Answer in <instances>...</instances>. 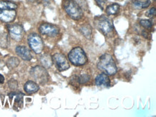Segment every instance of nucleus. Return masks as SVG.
Masks as SVG:
<instances>
[{
	"label": "nucleus",
	"instance_id": "aec40b11",
	"mask_svg": "<svg viewBox=\"0 0 156 117\" xmlns=\"http://www.w3.org/2000/svg\"><path fill=\"white\" fill-rule=\"evenodd\" d=\"M9 45V35L7 33H1L0 34V47L2 48H7Z\"/></svg>",
	"mask_w": 156,
	"mask_h": 117
},
{
	"label": "nucleus",
	"instance_id": "f03ea898",
	"mask_svg": "<svg viewBox=\"0 0 156 117\" xmlns=\"http://www.w3.org/2000/svg\"><path fill=\"white\" fill-rule=\"evenodd\" d=\"M63 6L67 15L74 20H79L83 16V9L74 0H64Z\"/></svg>",
	"mask_w": 156,
	"mask_h": 117
},
{
	"label": "nucleus",
	"instance_id": "39448f33",
	"mask_svg": "<svg viewBox=\"0 0 156 117\" xmlns=\"http://www.w3.org/2000/svg\"><path fill=\"white\" fill-rule=\"evenodd\" d=\"M28 45L32 50L36 54H40L43 52L44 43L42 37L37 33H31L27 37Z\"/></svg>",
	"mask_w": 156,
	"mask_h": 117
},
{
	"label": "nucleus",
	"instance_id": "0eeeda50",
	"mask_svg": "<svg viewBox=\"0 0 156 117\" xmlns=\"http://www.w3.org/2000/svg\"><path fill=\"white\" fill-rule=\"evenodd\" d=\"M40 33L46 36L55 37L59 35V28L53 24L45 22L41 24L39 27Z\"/></svg>",
	"mask_w": 156,
	"mask_h": 117
},
{
	"label": "nucleus",
	"instance_id": "2eb2a0df",
	"mask_svg": "<svg viewBox=\"0 0 156 117\" xmlns=\"http://www.w3.org/2000/svg\"><path fill=\"white\" fill-rule=\"evenodd\" d=\"M17 8V4L8 0H0V9H15Z\"/></svg>",
	"mask_w": 156,
	"mask_h": 117
},
{
	"label": "nucleus",
	"instance_id": "dca6fc26",
	"mask_svg": "<svg viewBox=\"0 0 156 117\" xmlns=\"http://www.w3.org/2000/svg\"><path fill=\"white\" fill-rule=\"evenodd\" d=\"M133 5L137 9H145L151 5L150 0H133Z\"/></svg>",
	"mask_w": 156,
	"mask_h": 117
},
{
	"label": "nucleus",
	"instance_id": "7ed1b4c3",
	"mask_svg": "<svg viewBox=\"0 0 156 117\" xmlns=\"http://www.w3.org/2000/svg\"><path fill=\"white\" fill-rule=\"evenodd\" d=\"M69 60L76 66H81L87 64L88 58L83 49L80 47H74L70 51L68 55Z\"/></svg>",
	"mask_w": 156,
	"mask_h": 117
},
{
	"label": "nucleus",
	"instance_id": "a878e982",
	"mask_svg": "<svg viewBox=\"0 0 156 117\" xmlns=\"http://www.w3.org/2000/svg\"><path fill=\"white\" fill-rule=\"evenodd\" d=\"M95 2H97V5L101 8V10H104V8L107 3V0H95Z\"/></svg>",
	"mask_w": 156,
	"mask_h": 117
},
{
	"label": "nucleus",
	"instance_id": "ddd939ff",
	"mask_svg": "<svg viewBox=\"0 0 156 117\" xmlns=\"http://www.w3.org/2000/svg\"><path fill=\"white\" fill-rule=\"evenodd\" d=\"M96 85L99 87H109L110 86V80L108 75L105 73H101L98 75L95 79Z\"/></svg>",
	"mask_w": 156,
	"mask_h": 117
},
{
	"label": "nucleus",
	"instance_id": "f257e3e1",
	"mask_svg": "<svg viewBox=\"0 0 156 117\" xmlns=\"http://www.w3.org/2000/svg\"><path fill=\"white\" fill-rule=\"evenodd\" d=\"M97 68L108 76H113L117 72V67L112 56L109 54H104L100 57Z\"/></svg>",
	"mask_w": 156,
	"mask_h": 117
},
{
	"label": "nucleus",
	"instance_id": "6e6552de",
	"mask_svg": "<svg viewBox=\"0 0 156 117\" xmlns=\"http://www.w3.org/2000/svg\"><path fill=\"white\" fill-rule=\"evenodd\" d=\"M52 60H53V63H55L57 68L60 71H65L70 68L69 60H68L66 57L62 53H58L54 54L52 56Z\"/></svg>",
	"mask_w": 156,
	"mask_h": 117
},
{
	"label": "nucleus",
	"instance_id": "9d476101",
	"mask_svg": "<svg viewBox=\"0 0 156 117\" xmlns=\"http://www.w3.org/2000/svg\"><path fill=\"white\" fill-rule=\"evenodd\" d=\"M17 12L15 9H0V20L5 23H10L16 18Z\"/></svg>",
	"mask_w": 156,
	"mask_h": 117
},
{
	"label": "nucleus",
	"instance_id": "cd10ccee",
	"mask_svg": "<svg viewBox=\"0 0 156 117\" xmlns=\"http://www.w3.org/2000/svg\"><path fill=\"white\" fill-rule=\"evenodd\" d=\"M154 1H155V0H154Z\"/></svg>",
	"mask_w": 156,
	"mask_h": 117
},
{
	"label": "nucleus",
	"instance_id": "423d86ee",
	"mask_svg": "<svg viewBox=\"0 0 156 117\" xmlns=\"http://www.w3.org/2000/svg\"><path fill=\"white\" fill-rule=\"evenodd\" d=\"M30 76L37 81V83L43 85L45 84L49 80V76L45 68L36 65L30 71Z\"/></svg>",
	"mask_w": 156,
	"mask_h": 117
},
{
	"label": "nucleus",
	"instance_id": "6ab92c4d",
	"mask_svg": "<svg viewBox=\"0 0 156 117\" xmlns=\"http://www.w3.org/2000/svg\"><path fill=\"white\" fill-rule=\"evenodd\" d=\"M119 5L117 3L112 4L106 8V12L108 15H115L119 12Z\"/></svg>",
	"mask_w": 156,
	"mask_h": 117
},
{
	"label": "nucleus",
	"instance_id": "4be33fe9",
	"mask_svg": "<svg viewBox=\"0 0 156 117\" xmlns=\"http://www.w3.org/2000/svg\"><path fill=\"white\" fill-rule=\"evenodd\" d=\"M6 64H7V66L9 68H10V69L15 68H17L18 65H19L20 60L16 57H11L7 60Z\"/></svg>",
	"mask_w": 156,
	"mask_h": 117
},
{
	"label": "nucleus",
	"instance_id": "9b49d317",
	"mask_svg": "<svg viewBox=\"0 0 156 117\" xmlns=\"http://www.w3.org/2000/svg\"><path fill=\"white\" fill-rule=\"evenodd\" d=\"M15 51L18 56L20 57L24 60L29 61L33 57L30 50L27 47L23 46V45H18V46L16 47Z\"/></svg>",
	"mask_w": 156,
	"mask_h": 117
},
{
	"label": "nucleus",
	"instance_id": "bb28decb",
	"mask_svg": "<svg viewBox=\"0 0 156 117\" xmlns=\"http://www.w3.org/2000/svg\"><path fill=\"white\" fill-rule=\"evenodd\" d=\"M4 82H5V77H4L2 75L0 74V83H4Z\"/></svg>",
	"mask_w": 156,
	"mask_h": 117
},
{
	"label": "nucleus",
	"instance_id": "f8f14e48",
	"mask_svg": "<svg viewBox=\"0 0 156 117\" xmlns=\"http://www.w3.org/2000/svg\"><path fill=\"white\" fill-rule=\"evenodd\" d=\"M8 96H9L11 100H14V102H15L14 107L22 108L23 105L24 94L20 92V91H12V92L9 93Z\"/></svg>",
	"mask_w": 156,
	"mask_h": 117
},
{
	"label": "nucleus",
	"instance_id": "1a4fd4ad",
	"mask_svg": "<svg viewBox=\"0 0 156 117\" xmlns=\"http://www.w3.org/2000/svg\"><path fill=\"white\" fill-rule=\"evenodd\" d=\"M7 29L9 31V34L13 40L16 41H20L24 36L23 27L20 24H12L7 25Z\"/></svg>",
	"mask_w": 156,
	"mask_h": 117
},
{
	"label": "nucleus",
	"instance_id": "393cba45",
	"mask_svg": "<svg viewBox=\"0 0 156 117\" xmlns=\"http://www.w3.org/2000/svg\"><path fill=\"white\" fill-rule=\"evenodd\" d=\"M156 15V9L155 7L151 8L150 10H148L146 12V16L148 17H153Z\"/></svg>",
	"mask_w": 156,
	"mask_h": 117
},
{
	"label": "nucleus",
	"instance_id": "f3484780",
	"mask_svg": "<svg viewBox=\"0 0 156 117\" xmlns=\"http://www.w3.org/2000/svg\"><path fill=\"white\" fill-rule=\"evenodd\" d=\"M41 63L43 64L44 68H51L53 65V60H52V57L48 54H44L41 57Z\"/></svg>",
	"mask_w": 156,
	"mask_h": 117
},
{
	"label": "nucleus",
	"instance_id": "a211bd4d",
	"mask_svg": "<svg viewBox=\"0 0 156 117\" xmlns=\"http://www.w3.org/2000/svg\"><path fill=\"white\" fill-rule=\"evenodd\" d=\"M79 29L83 36H85L88 39L91 38V34H92V29H91V27L90 26V25H89V24L83 25L82 26H81Z\"/></svg>",
	"mask_w": 156,
	"mask_h": 117
},
{
	"label": "nucleus",
	"instance_id": "5701e85b",
	"mask_svg": "<svg viewBox=\"0 0 156 117\" xmlns=\"http://www.w3.org/2000/svg\"><path fill=\"white\" fill-rule=\"evenodd\" d=\"M140 24L142 27H143L145 29H151L153 27V23L149 19H141L140 21Z\"/></svg>",
	"mask_w": 156,
	"mask_h": 117
},
{
	"label": "nucleus",
	"instance_id": "412c9836",
	"mask_svg": "<svg viewBox=\"0 0 156 117\" xmlns=\"http://www.w3.org/2000/svg\"><path fill=\"white\" fill-rule=\"evenodd\" d=\"M75 80L79 84H85L90 81V76L87 73H81L78 76H74Z\"/></svg>",
	"mask_w": 156,
	"mask_h": 117
},
{
	"label": "nucleus",
	"instance_id": "20e7f679",
	"mask_svg": "<svg viewBox=\"0 0 156 117\" xmlns=\"http://www.w3.org/2000/svg\"><path fill=\"white\" fill-rule=\"evenodd\" d=\"M94 25L96 28L105 35L112 34L114 29L112 22L105 16H99L96 17L94 19Z\"/></svg>",
	"mask_w": 156,
	"mask_h": 117
},
{
	"label": "nucleus",
	"instance_id": "4468645a",
	"mask_svg": "<svg viewBox=\"0 0 156 117\" xmlns=\"http://www.w3.org/2000/svg\"><path fill=\"white\" fill-rule=\"evenodd\" d=\"M40 89V86L37 83L34 82L33 81H27L24 85V90L27 94H33L37 92Z\"/></svg>",
	"mask_w": 156,
	"mask_h": 117
},
{
	"label": "nucleus",
	"instance_id": "b1692460",
	"mask_svg": "<svg viewBox=\"0 0 156 117\" xmlns=\"http://www.w3.org/2000/svg\"><path fill=\"white\" fill-rule=\"evenodd\" d=\"M8 86L12 91H16L18 88V83L15 79H10L8 81Z\"/></svg>",
	"mask_w": 156,
	"mask_h": 117
}]
</instances>
